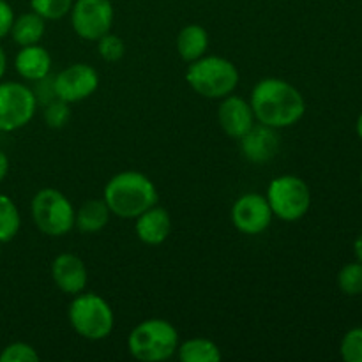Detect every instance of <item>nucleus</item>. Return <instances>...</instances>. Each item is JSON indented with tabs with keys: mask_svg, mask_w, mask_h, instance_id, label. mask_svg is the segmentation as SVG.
Segmentation results:
<instances>
[{
	"mask_svg": "<svg viewBox=\"0 0 362 362\" xmlns=\"http://www.w3.org/2000/svg\"><path fill=\"white\" fill-rule=\"evenodd\" d=\"M73 4L74 0H30L32 11L45 20H60L69 13Z\"/></svg>",
	"mask_w": 362,
	"mask_h": 362,
	"instance_id": "obj_23",
	"label": "nucleus"
},
{
	"mask_svg": "<svg viewBox=\"0 0 362 362\" xmlns=\"http://www.w3.org/2000/svg\"><path fill=\"white\" fill-rule=\"evenodd\" d=\"M341 357L346 362H362V327L346 332L341 341Z\"/></svg>",
	"mask_w": 362,
	"mask_h": 362,
	"instance_id": "obj_27",
	"label": "nucleus"
},
{
	"mask_svg": "<svg viewBox=\"0 0 362 362\" xmlns=\"http://www.w3.org/2000/svg\"><path fill=\"white\" fill-rule=\"evenodd\" d=\"M186 81L202 98L223 99L233 94L239 85V69L232 60L218 55H204L189 62Z\"/></svg>",
	"mask_w": 362,
	"mask_h": 362,
	"instance_id": "obj_3",
	"label": "nucleus"
},
{
	"mask_svg": "<svg viewBox=\"0 0 362 362\" xmlns=\"http://www.w3.org/2000/svg\"><path fill=\"white\" fill-rule=\"evenodd\" d=\"M37 83V88L34 90L35 99L37 103H42V105H48L52 99H55V88H53V78L52 76H46L42 80L35 81Z\"/></svg>",
	"mask_w": 362,
	"mask_h": 362,
	"instance_id": "obj_28",
	"label": "nucleus"
},
{
	"mask_svg": "<svg viewBox=\"0 0 362 362\" xmlns=\"http://www.w3.org/2000/svg\"><path fill=\"white\" fill-rule=\"evenodd\" d=\"M110 214L105 200H88L74 214V226L81 233H98L108 225Z\"/></svg>",
	"mask_w": 362,
	"mask_h": 362,
	"instance_id": "obj_18",
	"label": "nucleus"
},
{
	"mask_svg": "<svg viewBox=\"0 0 362 362\" xmlns=\"http://www.w3.org/2000/svg\"><path fill=\"white\" fill-rule=\"evenodd\" d=\"M14 69L23 80L39 81L49 76L52 71V55L48 49L41 45L21 46L14 59Z\"/></svg>",
	"mask_w": 362,
	"mask_h": 362,
	"instance_id": "obj_16",
	"label": "nucleus"
},
{
	"mask_svg": "<svg viewBox=\"0 0 362 362\" xmlns=\"http://www.w3.org/2000/svg\"><path fill=\"white\" fill-rule=\"evenodd\" d=\"M21 226L20 211L7 194L0 193V243H11Z\"/></svg>",
	"mask_w": 362,
	"mask_h": 362,
	"instance_id": "obj_21",
	"label": "nucleus"
},
{
	"mask_svg": "<svg viewBox=\"0 0 362 362\" xmlns=\"http://www.w3.org/2000/svg\"><path fill=\"white\" fill-rule=\"evenodd\" d=\"M67 317L74 332L88 341H101L108 338L115 325L112 306L95 293L81 292L74 296Z\"/></svg>",
	"mask_w": 362,
	"mask_h": 362,
	"instance_id": "obj_5",
	"label": "nucleus"
},
{
	"mask_svg": "<svg viewBox=\"0 0 362 362\" xmlns=\"http://www.w3.org/2000/svg\"><path fill=\"white\" fill-rule=\"evenodd\" d=\"M6 71H7V57H6V52H4V48L0 46V81H2Z\"/></svg>",
	"mask_w": 362,
	"mask_h": 362,
	"instance_id": "obj_31",
	"label": "nucleus"
},
{
	"mask_svg": "<svg viewBox=\"0 0 362 362\" xmlns=\"http://www.w3.org/2000/svg\"><path fill=\"white\" fill-rule=\"evenodd\" d=\"M98 52L101 59L106 60V62H119L124 57V53H126V45H124V41L119 35L108 32V34L98 39Z\"/></svg>",
	"mask_w": 362,
	"mask_h": 362,
	"instance_id": "obj_25",
	"label": "nucleus"
},
{
	"mask_svg": "<svg viewBox=\"0 0 362 362\" xmlns=\"http://www.w3.org/2000/svg\"><path fill=\"white\" fill-rule=\"evenodd\" d=\"M39 354L28 343L16 341L7 345L0 352V362H37Z\"/></svg>",
	"mask_w": 362,
	"mask_h": 362,
	"instance_id": "obj_26",
	"label": "nucleus"
},
{
	"mask_svg": "<svg viewBox=\"0 0 362 362\" xmlns=\"http://www.w3.org/2000/svg\"><path fill=\"white\" fill-rule=\"evenodd\" d=\"M240 148L244 158L253 165H264L271 161L279 151V138L274 127L255 124L243 138H240Z\"/></svg>",
	"mask_w": 362,
	"mask_h": 362,
	"instance_id": "obj_14",
	"label": "nucleus"
},
{
	"mask_svg": "<svg viewBox=\"0 0 362 362\" xmlns=\"http://www.w3.org/2000/svg\"><path fill=\"white\" fill-rule=\"evenodd\" d=\"M103 200L110 212L124 219H136L141 212L158 205V189L145 173L127 170L106 182Z\"/></svg>",
	"mask_w": 362,
	"mask_h": 362,
	"instance_id": "obj_2",
	"label": "nucleus"
},
{
	"mask_svg": "<svg viewBox=\"0 0 362 362\" xmlns=\"http://www.w3.org/2000/svg\"><path fill=\"white\" fill-rule=\"evenodd\" d=\"M69 13L73 30L85 41H98L108 34L115 16L112 0H74Z\"/></svg>",
	"mask_w": 362,
	"mask_h": 362,
	"instance_id": "obj_9",
	"label": "nucleus"
},
{
	"mask_svg": "<svg viewBox=\"0 0 362 362\" xmlns=\"http://www.w3.org/2000/svg\"><path fill=\"white\" fill-rule=\"evenodd\" d=\"M0 253H2V243H0Z\"/></svg>",
	"mask_w": 362,
	"mask_h": 362,
	"instance_id": "obj_34",
	"label": "nucleus"
},
{
	"mask_svg": "<svg viewBox=\"0 0 362 362\" xmlns=\"http://www.w3.org/2000/svg\"><path fill=\"white\" fill-rule=\"evenodd\" d=\"M177 354L182 362H218L223 357L219 346L207 338L186 339L179 345Z\"/></svg>",
	"mask_w": 362,
	"mask_h": 362,
	"instance_id": "obj_20",
	"label": "nucleus"
},
{
	"mask_svg": "<svg viewBox=\"0 0 362 362\" xmlns=\"http://www.w3.org/2000/svg\"><path fill=\"white\" fill-rule=\"evenodd\" d=\"M354 251H356V257H357V260H359L361 264H362V233H361L359 237H357L356 244H354Z\"/></svg>",
	"mask_w": 362,
	"mask_h": 362,
	"instance_id": "obj_32",
	"label": "nucleus"
},
{
	"mask_svg": "<svg viewBox=\"0 0 362 362\" xmlns=\"http://www.w3.org/2000/svg\"><path fill=\"white\" fill-rule=\"evenodd\" d=\"M209 48V32L202 25H186L177 35V52L186 62H194Z\"/></svg>",
	"mask_w": 362,
	"mask_h": 362,
	"instance_id": "obj_17",
	"label": "nucleus"
},
{
	"mask_svg": "<svg viewBox=\"0 0 362 362\" xmlns=\"http://www.w3.org/2000/svg\"><path fill=\"white\" fill-rule=\"evenodd\" d=\"M34 90L20 81H0V133H13L27 126L35 115Z\"/></svg>",
	"mask_w": 362,
	"mask_h": 362,
	"instance_id": "obj_8",
	"label": "nucleus"
},
{
	"mask_svg": "<svg viewBox=\"0 0 362 362\" xmlns=\"http://www.w3.org/2000/svg\"><path fill=\"white\" fill-rule=\"evenodd\" d=\"M129 354L138 361L161 362L170 359L179 349V332L163 318H148L138 324L127 338Z\"/></svg>",
	"mask_w": 362,
	"mask_h": 362,
	"instance_id": "obj_4",
	"label": "nucleus"
},
{
	"mask_svg": "<svg viewBox=\"0 0 362 362\" xmlns=\"http://www.w3.org/2000/svg\"><path fill=\"white\" fill-rule=\"evenodd\" d=\"M71 119V108L69 103L62 101V99L55 98L45 105V122L46 126L52 129H62Z\"/></svg>",
	"mask_w": 362,
	"mask_h": 362,
	"instance_id": "obj_24",
	"label": "nucleus"
},
{
	"mask_svg": "<svg viewBox=\"0 0 362 362\" xmlns=\"http://www.w3.org/2000/svg\"><path fill=\"white\" fill-rule=\"evenodd\" d=\"M357 134H359L362 140V113L359 115V119H357Z\"/></svg>",
	"mask_w": 362,
	"mask_h": 362,
	"instance_id": "obj_33",
	"label": "nucleus"
},
{
	"mask_svg": "<svg viewBox=\"0 0 362 362\" xmlns=\"http://www.w3.org/2000/svg\"><path fill=\"white\" fill-rule=\"evenodd\" d=\"M265 198L271 205L272 214L286 223L299 221L311 207L310 187L297 175H279L272 179Z\"/></svg>",
	"mask_w": 362,
	"mask_h": 362,
	"instance_id": "obj_7",
	"label": "nucleus"
},
{
	"mask_svg": "<svg viewBox=\"0 0 362 362\" xmlns=\"http://www.w3.org/2000/svg\"><path fill=\"white\" fill-rule=\"evenodd\" d=\"M52 278L60 292L67 296H78L87 286L88 272L80 257L73 253H62L53 260Z\"/></svg>",
	"mask_w": 362,
	"mask_h": 362,
	"instance_id": "obj_13",
	"label": "nucleus"
},
{
	"mask_svg": "<svg viewBox=\"0 0 362 362\" xmlns=\"http://www.w3.org/2000/svg\"><path fill=\"white\" fill-rule=\"evenodd\" d=\"M361 184H362V173H361Z\"/></svg>",
	"mask_w": 362,
	"mask_h": 362,
	"instance_id": "obj_35",
	"label": "nucleus"
},
{
	"mask_svg": "<svg viewBox=\"0 0 362 362\" xmlns=\"http://www.w3.org/2000/svg\"><path fill=\"white\" fill-rule=\"evenodd\" d=\"M45 21V18L39 16L34 11L21 14V16L14 18V23L11 27V37L18 46L39 45L46 32Z\"/></svg>",
	"mask_w": 362,
	"mask_h": 362,
	"instance_id": "obj_19",
	"label": "nucleus"
},
{
	"mask_svg": "<svg viewBox=\"0 0 362 362\" xmlns=\"http://www.w3.org/2000/svg\"><path fill=\"white\" fill-rule=\"evenodd\" d=\"M14 23V11L6 0H0V39L11 34V27Z\"/></svg>",
	"mask_w": 362,
	"mask_h": 362,
	"instance_id": "obj_29",
	"label": "nucleus"
},
{
	"mask_svg": "<svg viewBox=\"0 0 362 362\" xmlns=\"http://www.w3.org/2000/svg\"><path fill=\"white\" fill-rule=\"evenodd\" d=\"M251 108L258 124L285 129L299 122L306 113L303 94L281 78H264L251 92Z\"/></svg>",
	"mask_w": 362,
	"mask_h": 362,
	"instance_id": "obj_1",
	"label": "nucleus"
},
{
	"mask_svg": "<svg viewBox=\"0 0 362 362\" xmlns=\"http://www.w3.org/2000/svg\"><path fill=\"white\" fill-rule=\"evenodd\" d=\"M272 209L267 198L260 193H246L232 207V223L240 233L260 235L271 226Z\"/></svg>",
	"mask_w": 362,
	"mask_h": 362,
	"instance_id": "obj_11",
	"label": "nucleus"
},
{
	"mask_svg": "<svg viewBox=\"0 0 362 362\" xmlns=\"http://www.w3.org/2000/svg\"><path fill=\"white\" fill-rule=\"evenodd\" d=\"M338 286L345 296H361L362 293V264H349L339 271Z\"/></svg>",
	"mask_w": 362,
	"mask_h": 362,
	"instance_id": "obj_22",
	"label": "nucleus"
},
{
	"mask_svg": "<svg viewBox=\"0 0 362 362\" xmlns=\"http://www.w3.org/2000/svg\"><path fill=\"white\" fill-rule=\"evenodd\" d=\"M99 87V74L88 64H73L53 78L55 95L66 103H80L90 98Z\"/></svg>",
	"mask_w": 362,
	"mask_h": 362,
	"instance_id": "obj_10",
	"label": "nucleus"
},
{
	"mask_svg": "<svg viewBox=\"0 0 362 362\" xmlns=\"http://www.w3.org/2000/svg\"><path fill=\"white\" fill-rule=\"evenodd\" d=\"M218 120L221 129L230 138H235V140H240L257 124L250 103L246 99L239 98V95L232 94L223 98L218 110Z\"/></svg>",
	"mask_w": 362,
	"mask_h": 362,
	"instance_id": "obj_12",
	"label": "nucleus"
},
{
	"mask_svg": "<svg viewBox=\"0 0 362 362\" xmlns=\"http://www.w3.org/2000/svg\"><path fill=\"white\" fill-rule=\"evenodd\" d=\"M134 230H136L138 239L144 244L159 246L168 239L170 232H172V219L165 209L154 205L138 216Z\"/></svg>",
	"mask_w": 362,
	"mask_h": 362,
	"instance_id": "obj_15",
	"label": "nucleus"
},
{
	"mask_svg": "<svg viewBox=\"0 0 362 362\" xmlns=\"http://www.w3.org/2000/svg\"><path fill=\"white\" fill-rule=\"evenodd\" d=\"M30 214L39 232L49 237H62L74 228L76 211L66 194L53 187H45L32 198Z\"/></svg>",
	"mask_w": 362,
	"mask_h": 362,
	"instance_id": "obj_6",
	"label": "nucleus"
},
{
	"mask_svg": "<svg viewBox=\"0 0 362 362\" xmlns=\"http://www.w3.org/2000/svg\"><path fill=\"white\" fill-rule=\"evenodd\" d=\"M7 173H9V158L6 156V152L0 151V184L4 182Z\"/></svg>",
	"mask_w": 362,
	"mask_h": 362,
	"instance_id": "obj_30",
	"label": "nucleus"
}]
</instances>
